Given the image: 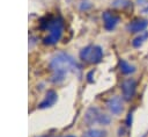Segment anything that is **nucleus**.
Segmentation results:
<instances>
[{"label":"nucleus","mask_w":148,"mask_h":137,"mask_svg":"<svg viewBox=\"0 0 148 137\" xmlns=\"http://www.w3.org/2000/svg\"><path fill=\"white\" fill-rule=\"evenodd\" d=\"M112 6L116 8H127L131 6V1L130 0H114L112 2Z\"/></svg>","instance_id":"13"},{"label":"nucleus","mask_w":148,"mask_h":137,"mask_svg":"<svg viewBox=\"0 0 148 137\" xmlns=\"http://www.w3.org/2000/svg\"><path fill=\"white\" fill-rule=\"evenodd\" d=\"M147 27H148V21L146 19H135L127 24V30L133 34H138V33L140 34L145 31Z\"/></svg>","instance_id":"7"},{"label":"nucleus","mask_w":148,"mask_h":137,"mask_svg":"<svg viewBox=\"0 0 148 137\" xmlns=\"http://www.w3.org/2000/svg\"><path fill=\"white\" fill-rule=\"evenodd\" d=\"M67 137H75V136H72V135H69V136H67Z\"/></svg>","instance_id":"16"},{"label":"nucleus","mask_w":148,"mask_h":137,"mask_svg":"<svg viewBox=\"0 0 148 137\" xmlns=\"http://www.w3.org/2000/svg\"><path fill=\"white\" fill-rule=\"evenodd\" d=\"M131 122H132V113H128V116H127V125L128 127L131 125Z\"/></svg>","instance_id":"15"},{"label":"nucleus","mask_w":148,"mask_h":137,"mask_svg":"<svg viewBox=\"0 0 148 137\" xmlns=\"http://www.w3.org/2000/svg\"><path fill=\"white\" fill-rule=\"evenodd\" d=\"M44 137H46V136H44Z\"/></svg>","instance_id":"17"},{"label":"nucleus","mask_w":148,"mask_h":137,"mask_svg":"<svg viewBox=\"0 0 148 137\" xmlns=\"http://www.w3.org/2000/svg\"><path fill=\"white\" fill-rule=\"evenodd\" d=\"M106 106H108V109L110 110V113H112L113 115H119L124 109L123 99L118 95H114V96L110 98L106 102Z\"/></svg>","instance_id":"5"},{"label":"nucleus","mask_w":148,"mask_h":137,"mask_svg":"<svg viewBox=\"0 0 148 137\" xmlns=\"http://www.w3.org/2000/svg\"><path fill=\"white\" fill-rule=\"evenodd\" d=\"M101 115L102 113L96 108V107H90L86 115H84V121L88 125H92L95 123H98L99 122V118H101Z\"/></svg>","instance_id":"8"},{"label":"nucleus","mask_w":148,"mask_h":137,"mask_svg":"<svg viewBox=\"0 0 148 137\" xmlns=\"http://www.w3.org/2000/svg\"><path fill=\"white\" fill-rule=\"evenodd\" d=\"M136 5H138L140 12L148 14V0H136Z\"/></svg>","instance_id":"14"},{"label":"nucleus","mask_w":148,"mask_h":137,"mask_svg":"<svg viewBox=\"0 0 148 137\" xmlns=\"http://www.w3.org/2000/svg\"><path fill=\"white\" fill-rule=\"evenodd\" d=\"M46 28H47V36L44 38V43L45 44H49V45H52V44H56L61 35H62V29H64V23H62V20L60 17H54L52 20H50L46 24Z\"/></svg>","instance_id":"2"},{"label":"nucleus","mask_w":148,"mask_h":137,"mask_svg":"<svg viewBox=\"0 0 148 137\" xmlns=\"http://www.w3.org/2000/svg\"><path fill=\"white\" fill-rule=\"evenodd\" d=\"M50 67L53 72L52 81L57 84L64 81L68 73L76 72L79 70V65L73 59V57L65 52L56 53L50 62Z\"/></svg>","instance_id":"1"},{"label":"nucleus","mask_w":148,"mask_h":137,"mask_svg":"<svg viewBox=\"0 0 148 137\" xmlns=\"http://www.w3.org/2000/svg\"><path fill=\"white\" fill-rule=\"evenodd\" d=\"M57 101V93L54 91H49L44 98V100L40 102L39 104V108H47V107H51L54 104V102Z\"/></svg>","instance_id":"9"},{"label":"nucleus","mask_w":148,"mask_h":137,"mask_svg":"<svg viewBox=\"0 0 148 137\" xmlns=\"http://www.w3.org/2000/svg\"><path fill=\"white\" fill-rule=\"evenodd\" d=\"M80 58L90 64H97L103 58V50L98 45H88L80 51Z\"/></svg>","instance_id":"3"},{"label":"nucleus","mask_w":148,"mask_h":137,"mask_svg":"<svg viewBox=\"0 0 148 137\" xmlns=\"http://www.w3.org/2000/svg\"><path fill=\"white\" fill-rule=\"evenodd\" d=\"M119 67H120V71L124 73V74H131L133 72H135V66L131 65L127 60L125 59H120L119 60Z\"/></svg>","instance_id":"10"},{"label":"nucleus","mask_w":148,"mask_h":137,"mask_svg":"<svg viewBox=\"0 0 148 137\" xmlns=\"http://www.w3.org/2000/svg\"><path fill=\"white\" fill-rule=\"evenodd\" d=\"M103 23H104V28L106 30H113L117 24L119 23V16L112 12H104L103 15Z\"/></svg>","instance_id":"6"},{"label":"nucleus","mask_w":148,"mask_h":137,"mask_svg":"<svg viewBox=\"0 0 148 137\" xmlns=\"http://www.w3.org/2000/svg\"><path fill=\"white\" fill-rule=\"evenodd\" d=\"M147 39H148V31H142V33H140V35H138L132 41V45L134 48H140Z\"/></svg>","instance_id":"11"},{"label":"nucleus","mask_w":148,"mask_h":137,"mask_svg":"<svg viewBox=\"0 0 148 137\" xmlns=\"http://www.w3.org/2000/svg\"><path fill=\"white\" fill-rule=\"evenodd\" d=\"M135 89H136V82L133 78H128L126 80L123 81L121 84V93H123V99L126 101H130L134 94H135Z\"/></svg>","instance_id":"4"},{"label":"nucleus","mask_w":148,"mask_h":137,"mask_svg":"<svg viewBox=\"0 0 148 137\" xmlns=\"http://www.w3.org/2000/svg\"><path fill=\"white\" fill-rule=\"evenodd\" d=\"M82 137H106V132L104 130H99V129H90L88 131H86Z\"/></svg>","instance_id":"12"}]
</instances>
